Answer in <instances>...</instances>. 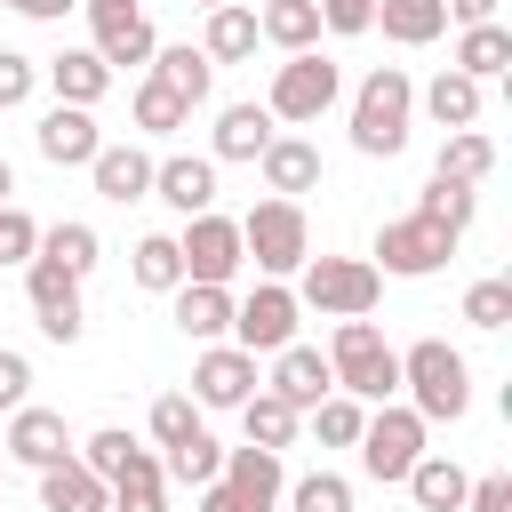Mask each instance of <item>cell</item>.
Listing matches in <instances>:
<instances>
[{
	"label": "cell",
	"mask_w": 512,
	"mask_h": 512,
	"mask_svg": "<svg viewBox=\"0 0 512 512\" xmlns=\"http://www.w3.org/2000/svg\"><path fill=\"white\" fill-rule=\"evenodd\" d=\"M400 392H408V408L424 424H456L472 408V368H464V352L448 336H416L400 352Z\"/></svg>",
	"instance_id": "obj_1"
},
{
	"label": "cell",
	"mask_w": 512,
	"mask_h": 512,
	"mask_svg": "<svg viewBox=\"0 0 512 512\" xmlns=\"http://www.w3.org/2000/svg\"><path fill=\"white\" fill-rule=\"evenodd\" d=\"M408 120H416V80L400 64H376L360 88H352V152L368 160H392L408 144Z\"/></svg>",
	"instance_id": "obj_2"
},
{
	"label": "cell",
	"mask_w": 512,
	"mask_h": 512,
	"mask_svg": "<svg viewBox=\"0 0 512 512\" xmlns=\"http://www.w3.org/2000/svg\"><path fill=\"white\" fill-rule=\"evenodd\" d=\"M328 376H336V392H352V400H392L400 392V352L384 344V328L360 312V320H336V336H328Z\"/></svg>",
	"instance_id": "obj_3"
},
{
	"label": "cell",
	"mask_w": 512,
	"mask_h": 512,
	"mask_svg": "<svg viewBox=\"0 0 512 512\" xmlns=\"http://www.w3.org/2000/svg\"><path fill=\"white\" fill-rule=\"evenodd\" d=\"M376 296H384V272L368 256H304L296 264V304H312L320 320H360V312H376Z\"/></svg>",
	"instance_id": "obj_4"
},
{
	"label": "cell",
	"mask_w": 512,
	"mask_h": 512,
	"mask_svg": "<svg viewBox=\"0 0 512 512\" xmlns=\"http://www.w3.org/2000/svg\"><path fill=\"white\" fill-rule=\"evenodd\" d=\"M240 256L264 272V280H288L304 256H312V224H304V200H256L248 216H240Z\"/></svg>",
	"instance_id": "obj_5"
},
{
	"label": "cell",
	"mask_w": 512,
	"mask_h": 512,
	"mask_svg": "<svg viewBox=\"0 0 512 512\" xmlns=\"http://www.w3.org/2000/svg\"><path fill=\"white\" fill-rule=\"evenodd\" d=\"M424 432H432V424H424L408 400H376V408H368V424H360V440H352V448H360V472H368V480H384V488H400V480H408V464L424 456Z\"/></svg>",
	"instance_id": "obj_6"
},
{
	"label": "cell",
	"mask_w": 512,
	"mask_h": 512,
	"mask_svg": "<svg viewBox=\"0 0 512 512\" xmlns=\"http://www.w3.org/2000/svg\"><path fill=\"white\" fill-rule=\"evenodd\" d=\"M336 96H344V72H336L320 48H296V56L272 72L264 112H272V120H288V128H312L320 112H336Z\"/></svg>",
	"instance_id": "obj_7"
},
{
	"label": "cell",
	"mask_w": 512,
	"mask_h": 512,
	"mask_svg": "<svg viewBox=\"0 0 512 512\" xmlns=\"http://www.w3.org/2000/svg\"><path fill=\"white\" fill-rule=\"evenodd\" d=\"M456 256V232L448 224H432V216H384V232H376V272H392V280H424V272H440Z\"/></svg>",
	"instance_id": "obj_8"
},
{
	"label": "cell",
	"mask_w": 512,
	"mask_h": 512,
	"mask_svg": "<svg viewBox=\"0 0 512 512\" xmlns=\"http://www.w3.org/2000/svg\"><path fill=\"white\" fill-rule=\"evenodd\" d=\"M176 256H184V280H208V288H232L240 280V216H216V208H200V216H184V232H176Z\"/></svg>",
	"instance_id": "obj_9"
},
{
	"label": "cell",
	"mask_w": 512,
	"mask_h": 512,
	"mask_svg": "<svg viewBox=\"0 0 512 512\" xmlns=\"http://www.w3.org/2000/svg\"><path fill=\"white\" fill-rule=\"evenodd\" d=\"M296 288L288 280H256L248 296H232V344L240 352H280V344H296Z\"/></svg>",
	"instance_id": "obj_10"
},
{
	"label": "cell",
	"mask_w": 512,
	"mask_h": 512,
	"mask_svg": "<svg viewBox=\"0 0 512 512\" xmlns=\"http://www.w3.org/2000/svg\"><path fill=\"white\" fill-rule=\"evenodd\" d=\"M24 296H32V320H40V336H48V344H80L88 312H80V280H72L64 264L32 256V264H24Z\"/></svg>",
	"instance_id": "obj_11"
},
{
	"label": "cell",
	"mask_w": 512,
	"mask_h": 512,
	"mask_svg": "<svg viewBox=\"0 0 512 512\" xmlns=\"http://www.w3.org/2000/svg\"><path fill=\"white\" fill-rule=\"evenodd\" d=\"M0 448L16 456V464H32V472H48V464H64L80 440H72V424L56 416V408H8V424H0Z\"/></svg>",
	"instance_id": "obj_12"
},
{
	"label": "cell",
	"mask_w": 512,
	"mask_h": 512,
	"mask_svg": "<svg viewBox=\"0 0 512 512\" xmlns=\"http://www.w3.org/2000/svg\"><path fill=\"white\" fill-rule=\"evenodd\" d=\"M248 392H256V352L208 344V352L192 360V400H200V408H240Z\"/></svg>",
	"instance_id": "obj_13"
},
{
	"label": "cell",
	"mask_w": 512,
	"mask_h": 512,
	"mask_svg": "<svg viewBox=\"0 0 512 512\" xmlns=\"http://www.w3.org/2000/svg\"><path fill=\"white\" fill-rule=\"evenodd\" d=\"M216 480L232 488V504H240V512H272V504H280V488H288L280 456H272V448H248V440H240V448H224V472H216Z\"/></svg>",
	"instance_id": "obj_14"
},
{
	"label": "cell",
	"mask_w": 512,
	"mask_h": 512,
	"mask_svg": "<svg viewBox=\"0 0 512 512\" xmlns=\"http://www.w3.org/2000/svg\"><path fill=\"white\" fill-rule=\"evenodd\" d=\"M152 200H168L176 216L216 208V160H200V152H168V160H152Z\"/></svg>",
	"instance_id": "obj_15"
},
{
	"label": "cell",
	"mask_w": 512,
	"mask_h": 512,
	"mask_svg": "<svg viewBox=\"0 0 512 512\" xmlns=\"http://www.w3.org/2000/svg\"><path fill=\"white\" fill-rule=\"evenodd\" d=\"M264 392H280V400L304 416L312 400H328V392H336V376H328V352H312V344H280V352H272V376H264Z\"/></svg>",
	"instance_id": "obj_16"
},
{
	"label": "cell",
	"mask_w": 512,
	"mask_h": 512,
	"mask_svg": "<svg viewBox=\"0 0 512 512\" xmlns=\"http://www.w3.org/2000/svg\"><path fill=\"white\" fill-rule=\"evenodd\" d=\"M88 24H96V40H88V48H96L112 72H120V64H152V48H160V32H152V16H144V8H96Z\"/></svg>",
	"instance_id": "obj_17"
},
{
	"label": "cell",
	"mask_w": 512,
	"mask_h": 512,
	"mask_svg": "<svg viewBox=\"0 0 512 512\" xmlns=\"http://www.w3.org/2000/svg\"><path fill=\"white\" fill-rule=\"evenodd\" d=\"M96 112L88 104H48L40 112V160H56V168H88L96 160Z\"/></svg>",
	"instance_id": "obj_18"
},
{
	"label": "cell",
	"mask_w": 512,
	"mask_h": 512,
	"mask_svg": "<svg viewBox=\"0 0 512 512\" xmlns=\"http://www.w3.org/2000/svg\"><path fill=\"white\" fill-rule=\"evenodd\" d=\"M88 176H96V192H104L112 208H128V200H152V152H144V144H96Z\"/></svg>",
	"instance_id": "obj_19"
},
{
	"label": "cell",
	"mask_w": 512,
	"mask_h": 512,
	"mask_svg": "<svg viewBox=\"0 0 512 512\" xmlns=\"http://www.w3.org/2000/svg\"><path fill=\"white\" fill-rule=\"evenodd\" d=\"M256 168H264V192L304 200V192L320 184V144H304V136H272V144L256 152Z\"/></svg>",
	"instance_id": "obj_20"
},
{
	"label": "cell",
	"mask_w": 512,
	"mask_h": 512,
	"mask_svg": "<svg viewBox=\"0 0 512 512\" xmlns=\"http://www.w3.org/2000/svg\"><path fill=\"white\" fill-rule=\"evenodd\" d=\"M168 296H176V328H184L192 344H224V336H232V288L184 280V288H168Z\"/></svg>",
	"instance_id": "obj_21"
},
{
	"label": "cell",
	"mask_w": 512,
	"mask_h": 512,
	"mask_svg": "<svg viewBox=\"0 0 512 512\" xmlns=\"http://www.w3.org/2000/svg\"><path fill=\"white\" fill-rule=\"evenodd\" d=\"M400 488L416 496V512H464V488H472V472H464L456 456H432V448H424V456L408 464V480H400Z\"/></svg>",
	"instance_id": "obj_22"
},
{
	"label": "cell",
	"mask_w": 512,
	"mask_h": 512,
	"mask_svg": "<svg viewBox=\"0 0 512 512\" xmlns=\"http://www.w3.org/2000/svg\"><path fill=\"white\" fill-rule=\"evenodd\" d=\"M40 512H112V488H104L80 456H64V464L40 472Z\"/></svg>",
	"instance_id": "obj_23"
},
{
	"label": "cell",
	"mask_w": 512,
	"mask_h": 512,
	"mask_svg": "<svg viewBox=\"0 0 512 512\" xmlns=\"http://www.w3.org/2000/svg\"><path fill=\"white\" fill-rule=\"evenodd\" d=\"M256 8H240V0H224V8H208V24H200V56L208 64H248L256 56Z\"/></svg>",
	"instance_id": "obj_24"
},
{
	"label": "cell",
	"mask_w": 512,
	"mask_h": 512,
	"mask_svg": "<svg viewBox=\"0 0 512 512\" xmlns=\"http://www.w3.org/2000/svg\"><path fill=\"white\" fill-rule=\"evenodd\" d=\"M40 80L56 88V104H96V96L112 88V64H104L96 48H64V56L40 64Z\"/></svg>",
	"instance_id": "obj_25"
},
{
	"label": "cell",
	"mask_w": 512,
	"mask_h": 512,
	"mask_svg": "<svg viewBox=\"0 0 512 512\" xmlns=\"http://www.w3.org/2000/svg\"><path fill=\"white\" fill-rule=\"evenodd\" d=\"M104 488H112V512H168V472H160L152 448H136Z\"/></svg>",
	"instance_id": "obj_26"
},
{
	"label": "cell",
	"mask_w": 512,
	"mask_h": 512,
	"mask_svg": "<svg viewBox=\"0 0 512 512\" xmlns=\"http://www.w3.org/2000/svg\"><path fill=\"white\" fill-rule=\"evenodd\" d=\"M272 136H280V120L264 104H224L216 112V160H256Z\"/></svg>",
	"instance_id": "obj_27"
},
{
	"label": "cell",
	"mask_w": 512,
	"mask_h": 512,
	"mask_svg": "<svg viewBox=\"0 0 512 512\" xmlns=\"http://www.w3.org/2000/svg\"><path fill=\"white\" fill-rule=\"evenodd\" d=\"M504 64H512V32H504L496 16H488V24H456V72H472V80L488 88Z\"/></svg>",
	"instance_id": "obj_28"
},
{
	"label": "cell",
	"mask_w": 512,
	"mask_h": 512,
	"mask_svg": "<svg viewBox=\"0 0 512 512\" xmlns=\"http://www.w3.org/2000/svg\"><path fill=\"white\" fill-rule=\"evenodd\" d=\"M152 80H160V88H176V96L200 112V104H208V88H216V64L184 40V48H152Z\"/></svg>",
	"instance_id": "obj_29"
},
{
	"label": "cell",
	"mask_w": 512,
	"mask_h": 512,
	"mask_svg": "<svg viewBox=\"0 0 512 512\" xmlns=\"http://www.w3.org/2000/svg\"><path fill=\"white\" fill-rule=\"evenodd\" d=\"M256 32H264L280 56L320 48V8H312V0H264V8H256Z\"/></svg>",
	"instance_id": "obj_30"
},
{
	"label": "cell",
	"mask_w": 512,
	"mask_h": 512,
	"mask_svg": "<svg viewBox=\"0 0 512 512\" xmlns=\"http://www.w3.org/2000/svg\"><path fill=\"white\" fill-rule=\"evenodd\" d=\"M376 24H384V40H400V48H432V40L448 32V8H440V0H376Z\"/></svg>",
	"instance_id": "obj_31"
},
{
	"label": "cell",
	"mask_w": 512,
	"mask_h": 512,
	"mask_svg": "<svg viewBox=\"0 0 512 512\" xmlns=\"http://www.w3.org/2000/svg\"><path fill=\"white\" fill-rule=\"evenodd\" d=\"M416 104L432 112V128H472V120H480V80L448 64V72H440V80H432V88H424Z\"/></svg>",
	"instance_id": "obj_32"
},
{
	"label": "cell",
	"mask_w": 512,
	"mask_h": 512,
	"mask_svg": "<svg viewBox=\"0 0 512 512\" xmlns=\"http://www.w3.org/2000/svg\"><path fill=\"white\" fill-rule=\"evenodd\" d=\"M240 424H248V448H272V456H280V448L296 440V424H304V416H296L280 392H264V384H256V392L240 400Z\"/></svg>",
	"instance_id": "obj_33"
},
{
	"label": "cell",
	"mask_w": 512,
	"mask_h": 512,
	"mask_svg": "<svg viewBox=\"0 0 512 512\" xmlns=\"http://www.w3.org/2000/svg\"><path fill=\"white\" fill-rule=\"evenodd\" d=\"M496 168V144L480 136V128H448L440 136V160H432V176H456V184H480Z\"/></svg>",
	"instance_id": "obj_34"
},
{
	"label": "cell",
	"mask_w": 512,
	"mask_h": 512,
	"mask_svg": "<svg viewBox=\"0 0 512 512\" xmlns=\"http://www.w3.org/2000/svg\"><path fill=\"white\" fill-rule=\"evenodd\" d=\"M32 256H48V264H64L72 280H88V272H96V224L64 216V224H48V232H40V248H32Z\"/></svg>",
	"instance_id": "obj_35"
},
{
	"label": "cell",
	"mask_w": 512,
	"mask_h": 512,
	"mask_svg": "<svg viewBox=\"0 0 512 512\" xmlns=\"http://www.w3.org/2000/svg\"><path fill=\"white\" fill-rule=\"evenodd\" d=\"M128 272H136V288H152V296L184 288V256H176V232H144V240H136V256H128Z\"/></svg>",
	"instance_id": "obj_36"
},
{
	"label": "cell",
	"mask_w": 512,
	"mask_h": 512,
	"mask_svg": "<svg viewBox=\"0 0 512 512\" xmlns=\"http://www.w3.org/2000/svg\"><path fill=\"white\" fill-rule=\"evenodd\" d=\"M128 120H136L144 136H176V128L192 120V104H184L176 88H160V80L144 72V80H136V104H128Z\"/></svg>",
	"instance_id": "obj_37"
},
{
	"label": "cell",
	"mask_w": 512,
	"mask_h": 512,
	"mask_svg": "<svg viewBox=\"0 0 512 512\" xmlns=\"http://www.w3.org/2000/svg\"><path fill=\"white\" fill-rule=\"evenodd\" d=\"M160 472H168V480H184V488H208V480L224 472V448H216V440H208V424H200V432H184V440L160 456Z\"/></svg>",
	"instance_id": "obj_38"
},
{
	"label": "cell",
	"mask_w": 512,
	"mask_h": 512,
	"mask_svg": "<svg viewBox=\"0 0 512 512\" xmlns=\"http://www.w3.org/2000/svg\"><path fill=\"white\" fill-rule=\"evenodd\" d=\"M304 416H312L320 448H352V440H360V424H368V400H352V392H328V400H312Z\"/></svg>",
	"instance_id": "obj_39"
},
{
	"label": "cell",
	"mask_w": 512,
	"mask_h": 512,
	"mask_svg": "<svg viewBox=\"0 0 512 512\" xmlns=\"http://www.w3.org/2000/svg\"><path fill=\"white\" fill-rule=\"evenodd\" d=\"M472 208H480V192H472V184H456V176H432V184H424V200H416V216H432V224H448L456 240H464V224H472Z\"/></svg>",
	"instance_id": "obj_40"
},
{
	"label": "cell",
	"mask_w": 512,
	"mask_h": 512,
	"mask_svg": "<svg viewBox=\"0 0 512 512\" xmlns=\"http://www.w3.org/2000/svg\"><path fill=\"white\" fill-rule=\"evenodd\" d=\"M280 496H288V512H352V480L344 472H304Z\"/></svg>",
	"instance_id": "obj_41"
},
{
	"label": "cell",
	"mask_w": 512,
	"mask_h": 512,
	"mask_svg": "<svg viewBox=\"0 0 512 512\" xmlns=\"http://www.w3.org/2000/svg\"><path fill=\"white\" fill-rule=\"evenodd\" d=\"M464 320L496 336V328L512 320V280H504V272H496V280H472V288H464Z\"/></svg>",
	"instance_id": "obj_42"
},
{
	"label": "cell",
	"mask_w": 512,
	"mask_h": 512,
	"mask_svg": "<svg viewBox=\"0 0 512 512\" xmlns=\"http://www.w3.org/2000/svg\"><path fill=\"white\" fill-rule=\"evenodd\" d=\"M144 424H152V440H160V448H176L184 432H200V400H192V392H160Z\"/></svg>",
	"instance_id": "obj_43"
},
{
	"label": "cell",
	"mask_w": 512,
	"mask_h": 512,
	"mask_svg": "<svg viewBox=\"0 0 512 512\" xmlns=\"http://www.w3.org/2000/svg\"><path fill=\"white\" fill-rule=\"evenodd\" d=\"M72 456H80V464H88L96 480H112V472H120V464L136 456V432H120V424H104V432H88V440H80Z\"/></svg>",
	"instance_id": "obj_44"
},
{
	"label": "cell",
	"mask_w": 512,
	"mask_h": 512,
	"mask_svg": "<svg viewBox=\"0 0 512 512\" xmlns=\"http://www.w3.org/2000/svg\"><path fill=\"white\" fill-rule=\"evenodd\" d=\"M32 248H40V224L8 200V208H0V264H32Z\"/></svg>",
	"instance_id": "obj_45"
},
{
	"label": "cell",
	"mask_w": 512,
	"mask_h": 512,
	"mask_svg": "<svg viewBox=\"0 0 512 512\" xmlns=\"http://www.w3.org/2000/svg\"><path fill=\"white\" fill-rule=\"evenodd\" d=\"M32 88H40V64H32V56H16V48H0V112L32 104Z\"/></svg>",
	"instance_id": "obj_46"
},
{
	"label": "cell",
	"mask_w": 512,
	"mask_h": 512,
	"mask_svg": "<svg viewBox=\"0 0 512 512\" xmlns=\"http://www.w3.org/2000/svg\"><path fill=\"white\" fill-rule=\"evenodd\" d=\"M320 8V32L352 40V32H376V0H312Z\"/></svg>",
	"instance_id": "obj_47"
},
{
	"label": "cell",
	"mask_w": 512,
	"mask_h": 512,
	"mask_svg": "<svg viewBox=\"0 0 512 512\" xmlns=\"http://www.w3.org/2000/svg\"><path fill=\"white\" fill-rule=\"evenodd\" d=\"M24 400H32V360L24 352H0V416L24 408Z\"/></svg>",
	"instance_id": "obj_48"
},
{
	"label": "cell",
	"mask_w": 512,
	"mask_h": 512,
	"mask_svg": "<svg viewBox=\"0 0 512 512\" xmlns=\"http://www.w3.org/2000/svg\"><path fill=\"white\" fill-rule=\"evenodd\" d=\"M464 512H512V480H504V472H480V480L464 488Z\"/></svg>",
	"instance_id": "obj_49"
},
{
	"label": "cell",
	"mask_w": 512,
	"mask_h": 512,
	"mask_svg": "<svg viewBox=\"0 0 512 512\" xmlns=\"http://www.w3.org/2000/svg\"><path fill=\"white\" fill-rule=\"evenodd\" d=\"M0 8H16V16H32V24H56V16L80 8V0H0Z\"/></svg>",
	"instance_id": "obj_50"
},
{
	"label": "cell",
	"mask_w": 512,
	"mask_h": 512,
	"mask_svg": "<svg viewBox=\"0 0 512 512\" xmlns=\"http://www.w3.org/2000/svg\"><path fill=\"white\" fill-rule=\"evenodd\" d=\"M448 8V24H488L496 16V0H440Z\"/></svg>",
	"instance_id": "obj_51"
},
{
	"label": "cell",
	"mask_w": 512,
	"mask_h": 512,
	"mask_svg": "<svg viewBox=\"0 0 512 512\" xmlns=\"http://www.w3.org/2000/svg\"><path fill=\"white\" fill-rule=\"evenodd\" d=\"M200 512H240V504H232V488H224V480H208V488H200Z\"/></svg>",
	"instance_id": "obj_52"
},
{
	"label": "cell",
	"mask_w": 512,
	"mask_h": 512,
	"mask_svg": "<svg viewBox=\"0 0 512 512\" xmlns=\"http://www.w3.org/2000/svg\"><path fill=\"white\" fill-rule=\"evenodd\" d=\"M80 8H88V16H96V8H144V0H80Z\"/></svg>",
	"instance_id": "obj_53"
},
{
	"label": "cell",
	"mask_w": 512,
	"mask_h": 512,
	"mask_svg": "<svg viewBox=\"0 0 512 512\" xmlns=\"http://www.w3.org/2000/svg\"><path fill=\"white\" fill-rule=\"evenodd\" d=\"M8 192H16V168H8V160H0V208H8Z\"/></svg>",
	"instance_id": "obj_54"
},
{
	"label": "cell",
	"mask_w": 512,
	"mask_h": 512,
	"mask_svg": "<svg viewBox=\"0 0 512 512\" xmlns=\"http://www.w3.org/2000/svg\"><path fill=\"white\" fill-rule=\"evenodd\" d=\"M192 8H224V0H192Z\"/></svg>",
	"instance_id": "obj_55"
}]
</instances>
